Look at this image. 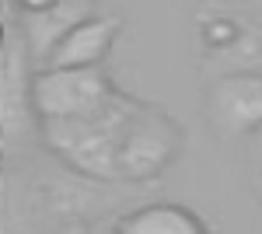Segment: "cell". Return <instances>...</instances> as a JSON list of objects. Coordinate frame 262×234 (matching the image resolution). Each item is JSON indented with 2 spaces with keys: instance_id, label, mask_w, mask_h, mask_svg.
<instances>
[{
  "instance_id": "6da1fadb",
  "label": "cell",
  "mask_w": 262,
  "mask_h": 234,
  "mask_svg": "<svg viewBox=\"0 0 262 234\" xmlns=\"http://www.w3.org/2000/svg\"><path fill=\"white\" fill-rule=\"evenodd\" d=\"M143 98H133L126 91H116L101 105L98 112L70 122H49L39 126V137L46 151L63 161L74 175L88 182H119V143L122 133L129 126V119L137 116Z\"/></svg>"
},
{
  "instance_id": "7a4b0ae2",
  "label": "cell",
  "mask_w": 262,
  "mask_h": 234,
  "mask_svg": "<svg viewBox=\"0 0 262 234\" xmlns=\"http://www.w3.org/2000/svg\"><path fill=\"white\" fill-rule=\"evenodd\" d=\"M35 63L14 18V4H4V53H0V137L4 151L39 130L35 116Z\"/></svg>"
},
{
  "instance_id": "3957f363",
  "label": "cell",
  "mask_w": 262,
  "mask_h": 234,
  "mask_svg": "<svg viewBox=\"0 0 262 234\" xmlns=\"http://www.w3.org/2000/svg\"><path fill=\"white\" fill-rule=\"evenodd\" d=\"M185 147V133L154 101H140L119 143V182L143 185L164 175Z\"/></svg>"
},
{
  "instance_id": "277c9868",
  "label": "cell",
  "mask_w": 262,
  "mask_h": 234,
  "mask_svg": "<svg viewBox=\"0 0 262 234\" xmlns=\"http://www.w3.org/2000/svg\"><path fill=\"white\" fill-rule=\"evenodd\" d=\"M119 88L108 77L105 67H95V70H42V74H35V91H32L39 126L91 116Z\"/></svg>"
},
{
  "instance_id": "5b68a950",
  "label": "cell",
  "mask_w": 262,
  "mask_h": 234,
  "mask_svg": "<svg viewBox=\"0 0 262 234\" xmlns=\"http://www.w3.org/2000/svg\"><path fill=\"white\" fill-rule=\"evenodd\" d=\"M203 116L213 137L245 140L262 133V74L210 77L203 91Z\"/></svg>"
},
{
  "instance_id": "8992f818",
  "label": "cell",
  "mask_w": 262,
  "mask_h": 234,
  "mask_svg": "<svg viewBox=\"0 0 262 234\" xmlns=\"http://www.w3.org/2000/svg\"><path fill=\"white\" fill-rule=\"evenodd\" d=\"M14 18L25 35V46L32 53L35 70H46L53 53L63 46V39L84 25L88 18H95V4L88 0H21L14 4Z\"/></svg>"
},
{
  "instance_id": "52a82bcc",
  "label": "cell",
  "mask_w": 262,
  "mask_h": 234,
  "mask_svg": "<svg viewBox=\"0 0 262 234\" xmlns=\"http://www.w3.org/2000/svg\"><path fill=\"white\" fill-rule=\"evenodd\" d=\"M119 32H122L119 14H95V18H88L63 39V46L53 53L46 70H95V67H101L108 59Z\"/></svg>"
},
{
  "instance_id": "ba28073f",
  "label": "cell",
  "mask_w": 262,
  "mask_h": 234,
  "mask_svg": "<svg viewBox=\"0 0 262 234\" xmlns=\"http://www.w3.org/2000/svg\"><path fill=\"white\" fill-rule=\"evenodd\" d=\"M116 234H210V224L182 203H147L122 214Z\"/></svg>"
},
{
  "instance_id": "9c48e42d",
  "label": "cell",
  "mask_w": 262,
  "mask_h": 234,
  "mask_svg": "<svg viewBox=\"0 0 262 234\" xmlns=\"http://www.w3.org/2000/svg\"><path fill=\"white\" fill-rule=\"evenodd\" d=\"M206 70L213 77L224 74H262V14H245L242 32L231 49H224L221 56L203 59Z\"/></svg>"
},
{
  "instance_id": "30bf717a",
  "label": "cell",
  "mask_w": 262,
  "mask_h": 234,
  "mask_svg": "<svg viewBox=\"0 0 262 234\" xmlns=\"http://www.w3.org/2000/svg\"><path fill=\"white\" fill-rule=\"evenodd\" d=\"M252 164H255V182H259V189H262V133L252 137Z\"/></svg>"
},
{
  "instance_id": "8fae6325",
  "label": "cell",
  "mask_w": 262,
  "mask_h": 234,
  "mask_svg": "<svg viewBox=\"0 0 262 234\" xmlns=\"http://www.w3.org/2000/svg\"><path fill=\"white\" fill-rule=\"evenodd\" d=\"M56 234H91V227H88V220H67L56 227Z\"/></svg>"
}]
</instances>
